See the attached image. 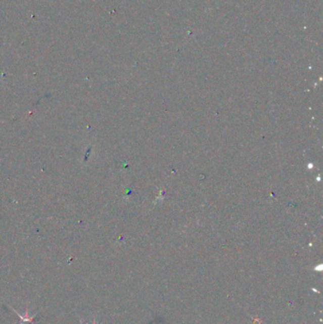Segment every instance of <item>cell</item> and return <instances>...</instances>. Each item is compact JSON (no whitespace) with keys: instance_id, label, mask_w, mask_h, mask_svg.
<instances>
[{"instance_id":"obj_2","label":"cell","mask_w":323,"mask_h":324,"mask_svg":"<svg viewBox=\"0 0 323 324\" xmlns=\"http://www.w3.org/2000/svg\"><path fill=\"white\" fill-rule=\"evenodd\" d=\"M93 324H96V321H95V320H94V322H93Z\"/></svg>"},{"instance_id":"obj_1","label":"cell","mask_w":323,"mask_h":324,"mask_svg":"<svg viewBox=\"0 0 323 324\" xmlns=\"http://www.w3.org/2000/svg\"><path fill=\"white\" fill-rule=\"evenodd\" d=\"M12 309H13V311L15 312V314H16L18 317H20L21 324H35L34 323V317H30V315H29V309H28V308L25 311V315H24V316H21V315H20L18 312H16V310L14 309V308H12Z\"/></svg>"}]
</instances>
